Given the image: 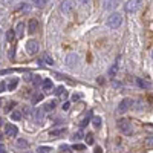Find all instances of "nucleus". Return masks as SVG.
<instances>
[{"label": "nucleus", "instance_id": "obj_1", "mask_svg": "<svg viewBox=\"0 0 153 153\" xmlns=\"http://www.w3.org/2000/svg\"><path fill=\"white\" fill-rule=\"evenodd\" d=\"M121 23H123V16L118 14V12H112V14L107 17V26L112 28V29L120 28Z\"/></svg>", "mask_w": 153, "mask_h": 153}, {"label": "nucleus", "instance_id": "obj_2", "mask_svg": "<svg viewBox=\"0 0 153 153\" xmlns=\"http://www.w3.org/2000/svg\"><path fill=\"white\" fill-rule=\"evenodd\" d=\"M118 129L126 133V135H132V126H130V121L126 120V118H121L118 120Z\"/></svg>", "mask_w": 153, "mask_h": 153}, {"label": "nucleus", "instance_id": "obj_3", "mask_svg": "<svg viewBox=\"0 0 153 153\" xmlns=\"http://www.w3.org/2000/svg\"><path fill=\"white\" fill-rule=\"evenodd\" d=\"M74 8H75L74 0H63V2L60 3V11L63 12V14H71V12L74 11Z\"/></svg>", "mask_w": 153, "mask_h": 153}, {"label": "nucleus", "instance_id": "obj_4", "mask_svg": "<svg viewBox=\"0 0 153 153\" xmlns=\"http://www.w3.org/2000/svg\"><path fill=\"white\" fill-rule=\"evenodd\" d=\"M139 6H141V0H129L126 3V12H129V14L136 12L139 9Z\"/></svg>", "mask_w": 153, "mask_h": 153}, {"label": "nucleus", "instance_id": "obj_5", "mask_svg": "<svg viewBox=\"0 0 153 153\" xmlns=\"http://www.w3.org/2000/svg\"><path fill=\"white\" fill-rule=\"evenodd\" d=\"M132 104H133V101L130 98H124L120 103V106H118V113H124L126 110H129L132 107Z\"/></svg>", "mask_w": 153, "mask_h": 153}, {"label": "nucleus", "instance_id": "obj_6", "mask_svg": "<svg viewBox=\"0 0 153 153\" xmlns=\"http://www.w3.org/2000/svg\"><path fill=\"white\" fill-rule=\"evenodd\" d=\"M38 42L37 40H28V43H26V51H28V54H31V55H34V54H37L38 52Z\"/></svg>", "mask_w": 153, "mask_h": 153}, {"label": "nucleus", "instance_id": "obj_7", "mask_svg": "<svg viewBox=\"0 0 153 153\" xmlns=\"http://www.w3.org/2000/svg\"><path fill=\"white\" fill-rule=\"evenodd\" d=\"M76 63H78V55H76L75 52L68 54V57H66V65H68L69 68H74Z\"/></svg>", "mask_w": 153, "mask_h": 153}, {"label": "nucleus", "instance_id": "obj_8", "mask_svg": "<svg viewBox=\"0 0 153 153\" xmlns=\"http://www.w3.org/2000/svg\"><path fill=\"white\" fill-rule=\"evenodd\" d=\"M17 127L16 126H12V124H6L5 126V135L6 136H9V138H16V135H17Z\"/></svg>", "mask_w": 153, "mask_h": 153}, {"label": "nucleus", "instance_id": "obj_9", "mask_svg": "<svg viewBox=\"0 0 153 153\" xmlns=\"http://www.w3.org/2000/svg\"><path fill=\"white\" fill-rule=\"evenodd\" d=\"M103 3H104L106 9H115L121 3V0H103Z\"/></svg>", "mask_w": 153, "mask_h": 153}, {"label": "nucleus", "instance_id": "obj_10", "mask_svg": "<svg viewBox=\"0 0 153 153\" xmlns=\"http://www.w3.org/2000/svg\"><path fill=\"white\" fill-rule=\"evenodd\" d=\"M37 29H38V22H37L35 19H31V20L28 22V32H29V34H35Z\"/></svg>", "mask_w": 153, "mask_h": 153}, {"label": "nucleus", "instance_id": "obj_11", "mask_svg": "<svg viewBox=\"0 0 153 153\" xmlns=\"http://www.w3.org/2000/svg\"><path fill=\"white\" fill-rule=\"evenodd\" d=\"M43 94H40V92H35L34 95H32V98H31V103L32 104H38L40 101H43Z\"/></svg>", "mask_w": 153, "mask_h": 153}, {"label": "nucleus", "instance_id": "obj_12", "mask_svg": "<svg viewBox=\"0 0 153 153\" xmlns=\"http://www.w3.org/2000/svg\"><path fill=\"white\" fill-rule=\"evenodd\" d=\"M135 83H136V86H138L139 89H149V87H150V83L146 81V80H143V78H138Z\"/></svg>", "mask_w": 153, "mask_h": 153}, {"label": "nucleus", "instance_id": "obj_13", "mask_svg": "<svg viewBox=\"0 0 153 153\" xmlns=\"http://www.w3.org/2000/svg\"><path fill=\"white\" fill-rule=\"evenodd\" d=\"M23 31H25V23H23V22L17 23V28H16V34H17V38H22V37H23Z\"/></svg>", "mask_w": 153, "mask_h": 153}, {"label": "nucleus", "instance_id": "obj_14", "mask_svg": "<svg viewBox=\"0 0 153 153\" xmlns=\"http://www.w3.org/2000/svg\"><path fill=\"white\" fill-rule=\"evenodd\" d=\"M6 84H8V91H14V89L17 87V84H19V78H11Z\"/></svg>", "mask_w": 153, "mask_h": 153}, {"label": "nucleus", "instance_id": "obj_15", "mask_svg": "<svg viewBox=\"0 0 153 153\" xmlns=\"http://www.w3.org/2000/svg\"><path fill=\"white\" fill-rule=\"evenodd\" d=\"M54 94H55V95H61L63 98H66V97H68V92H66V89H65V87H61V86L55 89V91H54Z\"/></svg>", "mask_w": 153, "mask_h": 153}, {"label": "nucleus", "instance_id": "obj_16", "mask_svg": "<svg viewBox=\"0 0 153 153\" xmlns=\"http://www.w3.org/2000/svg\"><path fill=\"white\" fill-rule=\"evenodd\" d=\"M16 37H17L16 31H12V29L6 31V40H8V42H14V40H16Z\"/></svg>", "mask_w": 153, "mask_h": 153}, {"label": "nucleus", "instance_id": "obj_17", "mask_svg": "<svg viewBox=\"0 0 153 153\" xmlns=\"http://www.w3.org/2000/svg\"><path fill=\"white\" fill-rule=\"evenodd\" d=\"M91 113H92V112H89L86 117L83 118V121L80 123V127H81V129H83V127H86V126L89 124V121H91V118H92V115H91Z\"/></svg>", "mask_w": 153, "mask_h": 153}, {"label": "nucleus", "instance_id": "obj_18", "mask_svg": "<svg viewBox=\"0 0 153 153\" xmlns=\"http://www.w3.org/2000/svg\"><path fill=\"white\" fill-rule=\"evenodd\" d=\"M101 124H103V121H101V117H94V118H92V126L95 127V129H100Z\"/></svg>", "mask_w": 153, "mask_h": 153}, {"label": "nucleus", "instance_id": "obj_19", "mask_svg": "<svg viewBox=\"0 0 153 153\" xmlns=\"http://www.w3.org/2000/svg\"><path fill=\"white\" fill-rule=\"evenodd\" d=\"M28 141L26 139H23V138H19L17 139V147H20V149H28Z\"/></svg>", "mask_w": 153, "mask_h": 153}, {"label": "nucleus", "instance_id": "obj_20", "mask_svg": "<svg viewBox=\"0 0 153 153\" xmlns=\"http://www.w3.org/2000/svg\"><path fill=\"white\" fill-rule=\"evenodd\" d=\"M34 118H35L37 123H40V121L43 120V110H40V109L35 110V112H34Z\"/></svg>", "mask_w": 153, "mask_h": 153}, {"label": "nucleus", "instance_id": "obj_21", "mask_svg": "<svg viewBox=\"0 0 153 153\" xmlns=\"http://www.w3.org/2000/svg\"><path fill=\"white\" fill-rule=\"evenodd\" d=\"M43 89H46V91H51V89H52V80H49V78L43 80Z\"/></svg>", "mask_w": 153, "mask_h": 153}, {"label": "nucleus", "instance_id": "obj_22", "mask_svg": "<svg viewBox=\"0 0 153 153\" xmlns=\"http://www.w3.org/2000/svg\"><path fill=\"white\" fill-rule=\"evenodd\" d=\"M51 150H52L51 147H46V146H40V147L37 149V153H49Z\"/></svg>", "mask_w": 153, "mask_h": 153}, {"label": "nucleus", "instance_id": "obj_23", "mask_svg": "<svg viewBox=\"0 0 153 153\" xmlns=\"http://www.w3.org/2000/svg\"><path fill=\"white\" fill-rule=\"evenodd\" d=\"M32 3L35 6H38V8H42V6H45L48 3V0H32Z\"/></svg>", "mask_w": 153, "mask_h": 153}, {"label": "nucleus", "instance_id": "obj_24", "mask_svg": "<svg viewBox=\"0 0 153 153\" xmlns=\"http://www.w3.org/2000/svg\"><path fill=\"white\" fill-rule=\"evenodd\" d=\"M11 118L14 120V121H19V120L22 118V115H20V112H19V110H14V112L11 113Z\"/></svg>", "mask_w": 153, "mask_h": 153}, {"label": "nucleus", "instance_id": "obj_25", "mask_svg": "<svg viewBox=\"0 0 153 153\" xmlns=\"http://www.w3.org/2000/svg\"><path fill=\"white\" fill-rule=\"evenodd\" d=\"M66 130L65 129H57V130H52L51 132V136H60V135H63Z\"/></svg>", "mask_w": 153, "mask_h": 153}, {"label": "nucleus", "instance_id": "obj_26", "mask_svg": "<svg viewBox=\"0 0 153 153\" xmlns=\"http://www.w3.org/2000/svg\"><path fill=\"white\" fill-rule=\"evenodd\" d=\"M31 81H32V84H35V86H38L40 83H43V81H42V78H40V76H37V75H32Z\"/></svg>", "mask_w": 153, "mask_h": 153}, {"label": "nucleus", "instance_id": "obj_27", "mask_svg": "<svg viewBox=\"0 0 153 153\" xmlns=\"http://www.w3.org/2000/svg\"><path fill=\"white\" fill-rule=\"evenodd\" d=\"M43 60L48 63V65H54V58L51 57L49 54H45V55H43Z\"/></svg>", "mask_w": 153, "mask_h": 153}, {"label": "nucleus", "instance_id": "obj_28", "mask_svg": "<svg viewBox=\"0 0 153 153\" xmlns=\"http://www.w3.org/2000/svg\"><path fill=\"white\" fill-rule=\"evenodd\" d=\"M81 138H83V130H78V132H75L72 135V139H75V141H78V139H81Z\"/></svg>", "mask_w": 153, "mask_h": 153}, {"label": "nucleus", "instance_id": "obj_29", "mask_svg": "<svg viewBox=\"0 0 153 153\" xmlns=\"http://www.w3.org/2000/svg\"><path fill=\"white\" fill-rule=\"evenodd\" d=\"M55 106H57V104H55V101H51V103H48V104L45 106V110H54Z\"/></svg>", "mask_w": 153, "mask_h": 153}, {"label": "nucleus", "instance_id": "obj_30", "mask_svg": "<svg viewBox=\"0 0 153 153\" xmlns=\"http://www.w3.org/2000/svg\"><path fill=\"white\" fill-rule=\"evenodd\" d=\"M86 141H87V144H89V146H91V144H94V135H92V133L86 135Z\"/></svg>", "mask_w": 153, "mask_h": 153}, {"label": "nucleus", "instance_id": "obj_31", "mask_svg": "<svg viewBox=\"0 0 153 153\" xmlns=\"http://www.w3.org/2000/svg\"><path fill=\"white\" fill-rule=\"evenodd\" d=\"M146 146H147V147H153V136H149V138L146 139Z\"/></svg>", "mask_w": 153, "mask_h": 153}, {"label": "nucleus", "instance_id": "obj_32", "mask_svg": "<svg viewBox=\"0 0 153 153\" xmlns=\"http://www.w3.org/2000/svg\"><path fill=\"white\" fill-rule=\"evenodd\" d=\"M117 69H118V68H117V65L112 66V68H110V71H109V75H110V76H115V74H117Z\"/></svg>", "mask_w": 153, "mask_h": 153}, {"label": "nucleus", "instance_id": "obj_33", "mask_svg": "<svg viewBox=\"0 0 153 153\" xmlns=\"http://www.w3.org/2000/svg\"><path fill=\"white\" fill-rule=\"evenodd\" d=\"M72 149H74V150H78V152H80V150H84L86 147H84L83 144H75V146H74Z\"/></svg>", "mask_w": 153, "mask_h": 153}, {"label": "nucleus", "instance_id": "obj_34", "mask_svg": "<svg viewBox=\"0 0 153 153\" xmlns=\"http://www.w3.org/2000/svg\"><path fill=\"white\" fill-rule=\"evenodd\" d=\"M14 106H16V101H11V103L6 106V109H5V110H6V112H11V109L14 107Z\"/></svg>", "mask_w": 153, "mask_h": 153}, {"label": "nucleus", "instance_id": "obj_35", "mask_svg": "<svg viewBox=\"0 0 153 153\" xmlns=\"http://www.w3.org/2000/svg\"><path fill=\"white\" fill-rule=\"evenodd\" d=\"M144 129H146L147 132H150V133H153V124H147V126L144 127Z\"/></svg>", "mask_w": 153, "mask_h": 153}, {"label": "nucleus", "instance_id": "obj_36", "mask_svg": "<svg viewBox=\"0 0 153 153\" xmlns=\"http://www.w3.org/2000/svg\"><path fill=\"white\" fill-rule=\"evenodd\" d=\"M80 98H81V94H75V95H72V100H74V101L80 100Z\"/></svg>", "mask_w": 153, "mask_h": 153}, {"label": "nucleus", "instance_id": "obj_37", "mask_svg": "<svg viewBox=\"0 0 153 153\" xmlns=\"http://www.w3.org/2000/svg\"><path fill=\"white\" fill-rule=\"evenodd\" d=\"M14 52H16V49H11L9 51V58L11 60H14Z\"/></svg>", "mask_w": 153, "mask_h": 153}, {"label": "nucleus", "instance_id": "obj_38", "mask_svg": "<svg viewBox=\"0 0 153 153\" xmlns=\"http://www.w3.org/2000/svg\"><path fill=\"white\" fill-rule=\"evenodd\" d=\"M61 152H69V146H61Z\"/></svg>", "mask_w": 153, "mask_h": 153}, {"label": "nucleus", "instance_id": "obj_39", "mask_svg": "<svg viewBox=\"0 0 153 153\" xmlns=\"http://www.w3.org/2000/svg\"><path fill=\"white\" fill-rule=\"evenodd\" d=\"M25 115H31V109L29 107H25Z\"/></svg>", "mask_w": 153, "mask_h": 153}, {"label": "nucleus", "instance_id": "obj_40", "mask_svg": "<svg viewBox=\"0 0 153 153\" xmlns=\"http://www.w3.org/2000/svg\"><path fill=\"white\" fill-rule=\"evenodd\" d=\"M149 103H150V104H153V94H150V95H149Z\"/></svg>", "mask_w": 153, "mask_h": 153}, {"label": "nucleus", "instance_id": "obj_41", "mask_svg": "<svg viewBox=\"0 0 153 153\" xmlns=\"http://www.w3.org/2000/svg\"><path fill=\"white\" fill-rule=\"evenodd\" d=\"M78 2H80V3H83V5H87L89 2H91V0H78Z\"/></svg>", "mask_w": 153, "mask_h": 153}, {"label": "nucleus", "instance_id": "obj_42", "mask_svg": "<svg viewBox=\"0 0 153 153\" xmlns=\"http://www.w3.org/2000/svg\"><path fill=\"white\" fill-rule=\"evenodd\" d=\"M69 109V103H65V104H63V110H68Z\"/></svg>", "mask_w": 153, "mask_h": 153}, {"label": "nucleus", "instance_id": "obj_43", "mask_svg": "<svg viewBox=\"0 0 153 153\" xmlns=\"http://www.w3.org/2000/svg\"><path fill=\"white\" fill-rule=\"evenodd\" d=\"M95 153H103V149H101V147H97V149H95Z\"/></svg>", "mask_w": 153, "mask_h": 153}, {"label": "nucleus", "instance_id": "obj_44", "mask_svg": "<svg viewBox=\"0 0 153 153\" xmlns=\"http://www.w3.org/2000/svg\"><path fill=\"white\" fill-rule=\"evenodd\" d=\"M0 153H6V152H5V147H3V146H0Z\"/></svg>", "mask_w": 153, "mask_h": 153}, {"label": "nucleus", "instance_id": "obj_45", "mask_svg": "<svg viewBox=\"0 0 153 153\" xmlns=\"http://www.w3.org/2000/svg\"><path fill=\"white\" fill-rule=\"evenodd\" d=\"M2 2H3L5 5H8V3H9V0H2Z\"/></svg>", "mask_w": 153, "mask_h": 153}, {"label": "nucleus", "instance_id": "obj_46", "mask_svg": "<svg viewBox=\"0 0 153 153\" xmlns=\"http://www.w3.org/2000/svg\"><path fill=\"white\" fill-rule=\"evenodd\" d=\"M152 58H153V52H152Z\"/></svg>", "mask_w": 153, "mask_h": 153}]
</instances>
